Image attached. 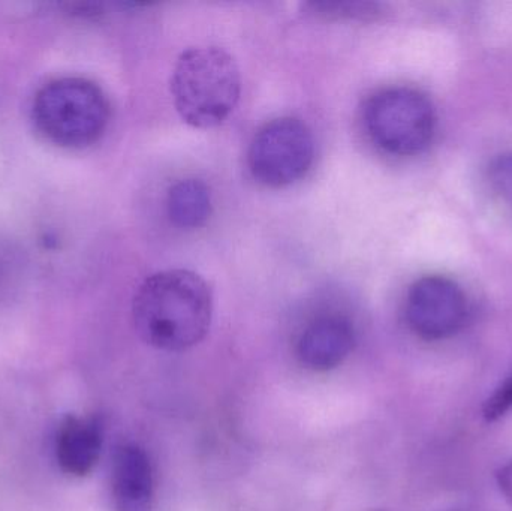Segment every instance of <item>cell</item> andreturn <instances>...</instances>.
Segmentation results:
<instances>
[{"label": "cell", "instance_id": "13", "mask_svg": "<svg viewBox=\"0 0 512 511\" xmlns=\"http://www.w3.org/2000/svg\"><path fill=\"white\" fill-rule=\"evenodd\" d=\"M489 179L496 194L512 209V153H504L493 159Z\"/></svg>", "mask_w": 512, "mask_h": 511}, {"label": "cell", "instance_id": "6", "mask_svg": "<svg viewBox=\"0 0 512 511\" xmlns=\"http://www.w3.org/2000/svg\"><path fill=\"white\" fill-rule=\"evenodd\" d=\"M468 315L465 291L447 276H423L406 294V323L424 341H444L457 335L465 327Z\"/></svg>", "mask_w": 512, "mask_h": 511}, {"label": "cell", "instance_id": "4", "mask_svg": "<svg viewBox=\"0 0 512 511\" xmlns=\"http://www.w3.org/2000/svg\"><path fill=\"white\" fill-rule=\"evenodd\" d=\"M372 143L393 156H415L432 144L436 113L430 99L412 87H387L373 93L363 110Z\"/></svg>", "mask_w": 512, "mask_h": 511}, {"label": "cell", "instance_id": "1", "mask_svg": "<svg viewBox=\"0 0 512 511\" xmlns=\"http://www.w3.org/2000/svg\"><path fill=\"white\" fill-rule=\"evenodd\" d=\"M213 317L207 282L191 270H164L147 278L132 303L135 330L162 351H185L206 338Z\"/></svg>", "mask_w": 512, "mask_h": 511}, {"label": "cell", "instance_id": "9", "mask_svg": "<svg viewBox=\"0 0 512 511\" xmlns=\"http://www.w3.org/2000/svg\"><path fill=\"white\" fill-rule=\"evenodd\" d=\"M102 444L104 429L98 419L69 414L60 422L54 444L60 471L77 479L89 476L101 459Z\"/></svg>", "mask_w": 512, "mask_h": 511}, {"label": "cell", "instance_id": "15", "mask_svg": "<svg viewBox=\"0 0 512 511\" xmlns=\"http://www.w3.org/2000/svg\"><path fill=\"white\" fill-rule=\"evenodd\" d=\"M364 511H387V510H364Z\"/></svg>", "mask_w": 512, "mask_h": 511}, {"label": "cell", "instance_id": "7", "mask_svg": "<svg viewBox=\"0 0 512 511\" xmlns=\"http://www.w3.org/2000/svg\"><path fill=\"white\" fill-rule=\"evenodd\" d=\"M355 345L348 318L324 315L307 324L297 341V357L310 371L327 372L345 362Z\"/></svg>", "mask_w": 512, "mask_h": 511}, {"label": "cell", "instance_id": "11", "mask_svg": "<svg viewBox=\"0 0 512 511\" xmlns=\"http://www.w3.org/2000/svg\"><path fill=\"white\" fill-rule=\"evenodd\" d=\"M306 9L316 17L333 20H369L381 14L378 3L370 2H312L307 3Z\"/></svg>", "mask_w": 512, "mask_h": 511}, {"label": "cell", "instance_id": "3", "mask_svg": "<svg viewBox=\"0 0 512 511\" xmlns=\"http://www.w3.org/2000/svg\"><path fill=\"white\" fill-rule=\"evenodd\" d=\"M242 90L236 60L218 47L183 51L171 77L177 113L194 128L221 125L233 113Z\"/></svg>", "mask_w": 512, "mask_h": 511}, {"label": "cell", "instance_id": "5", "mask_svg": "<svg viewBox=\"0 0 512 511\" xmlns=\"http://www.w3.org/2000/svg\"><path fill=\"white\" fill-rule=\"evenodd\" d=\"M315 158V140L306 123L294 117L271 120L258 129L248 162L262 185L283 188L306 176Z\"/></svg>", "mask_w": 512, "mask_h": 511}, {"label": "cell", "instance_id": "10", "mask_svg": "<svg viewBox=\"0 0 512 511\" xmlns=\"http://www.w3.org/2000/svg\"><path fill=\"white\" fill-rule=\"evenodd\" d=\"M171 222L183 230L203 227L212 215V192L200 179H183L171 186L167 195Z\"/></svg>", "mask_w": 512, "mask_h": 511}, {"label": "cell", "instance_id": "2", "mask_svg": "<svg viewBox=\"0 0 512 511\" xmlns=\"http://www.w3.org/2000/svg\"><path fill=\"white\" fill-rule=\"evenodd\" d=\"M104 90L81 77L48 81L35 93L30 119L39 137L60 149L80 150L101 140L110 122Z\"/></svg>", "mask_w": 512, "mask_h": 511}, {"label": "cell", "instance_id": "8", "mask_svg": "<svg viewBox=\"0 0 512 511\" xmlns=\"http://www.w3.org/2000/svg\"><path fill=\"white\" fill-rule=\"evenodd\" d=\"M114 511H153L155 480L149 456L135 444H123L111 467Z\"/></svg>", "mask_w": 512, "mask_h": 511}, {"label": "cell", "instance_id": "14", "mask_svg": "<svg viewBox=\"0 0 512 511\" xmlns=\"http://www.w3.org/2000/svg\"><path fill=\"white\" fill-rule=\"evenodd\" d=\"M496 482H498L499 491H501L505 500H507L512 507V459L498 471V474H496Z\"/></svg>", "mask_w": 512, "mask_h": 511}, {"label": "cell", "instance_id": "12", "mask_svg": "<svg viewBox=\"0 0 512 511\" xmlns=\"http://www.w3.org/2000/svg\"><path fill=\"white\" fill-rule=\"evenodd\" d=\"M512 410V371L496 387L495 392L486 399L483 405V416L487 422H498Z\"/></svg>", "mask_w": 512, "mask_h": 511}]
</instances>
